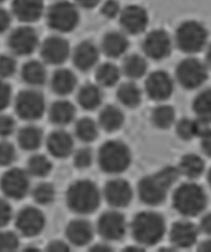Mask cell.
<instances>
[{
    "label": "cell",
    "instance_id": "1",
    "mask_svg": "<svg viewBox=\"0 0 211 252\" xmlns=\"http://www.w3.org/2000/svg\"><path fill=\"white\" fill-rule=\"evenodd\" d=\"M179 170L167 166L155 175L143 178L138 186L139 198L149 205H158L164 201L167 192L178 180Z\"/></svg>",
    "mask_w": 211,
    "mask_h": 252
},
{
    "label": "cell",
    "instance_id": "2",
    "mask_svg": "<svg viewBox=\"0 0 211 252\" xmlns=\"http://www.w3.org/2000/svg\"><path fill=\"white\" fill-rule=\"evenodd\" d=\"M66 200L73 212L79 214H92L100 204V192L93 181L78 180L68 189Z\"/></svg>",
    "mask_w": 211,
    "mask_h": 252
},
{
    "label": "cell",
    "instance_id": "3",
    "mask_svg": "<svg viewBox=\"0 0 211 252\" xmlns=\"http://www.w3.org/2000/svg\"><path fill=\"white\" fill-rule=\"evenodd\" d=\"M132 231L133 237L139 243L154 246L159 242L164 235V219L155 212H142L134 217Z\"/></svg>",
    "mask_w": 211,
    "mask_h": 252
},
{
    "label": "cell",
    "instance_id": "4",
    "mask_svg": "<svg viewBox=\"0 0 211 252\" xmlns=\"http://www.w3.org/2000/svg\"><path fill=\"white\" fill-rule=\"evenodd\" d=\"M46 18L48 26L53 31L59 33L71 32L79 24V7L75 2L59 0L52 3L46 11Z\"/></svg>",
    "mask_w": 211,
    "mask_h": 252
},
{
    "label": "cell",
    "instance_id": "5",
    "mask_svg": "<svg viewBox=\"0 0 211 252\" xmlns=\"http://www.w3.org/2000/svg\"><path fill=\"white\" fill-rule=\"evenodd\" d=\"M207 196L203 188L194 183L179 186L173 194V206L179 214L193 217L206 209Z\"/></svg>",
    "mask_w": 211,
    "mask_h": 252
},
{
    "label": "cell",
    "instance_id": "6",
    "mask_svg": "<svg viewBox=\"0 0 211 252\" xmlns=\"http://www.w3.org/2000/svg\"><path fill=\"white\" fill-rule=\"evenodd\" d=\"M101 169L109 174H118L127 170L132 162L129 147L121 141H110L101 147L98 154Z\"/></svg>",
    "mask_w": 211,
    "mask_h": 252
},
{
    "label": "cell",
    "instance_id": "7",
    "mask_svg": "<svg viewBox=\"0 0 211 252\" xmlns=\"http://www.w3.org/2000/svg\"><path fill=\"white\" fill-rule=\"evenodd\" d=\"M207 41L205 27L196 21H187L181 24L176 32V42L183 52L196 53L203 49Z\"/></svg>",
    "mask_w": 211,
    "mask_h": 252
},
{
    "label": "cell",
    "instance_id": "8",
    "mask_svg": "<svg viewBox=\"0 0 211 252\" xmlns=\"http://www.w3.org/2000/svg\"><path fill=\"white\" fill-rule=\"evenodd\" d=\"M40 45L37 31L27 25L17 28L11 32L8 36V48L13 56H30L38 49Z\"/></svg>",
    "mask_w": 211,
    "mask_h": 252
},
{
    "label": "cell",
    "instance_id": "9",
    "mask_svg": "<svg viewBox=\"0 0 211 252\" xmlns=\"http://www.w3.org/2000/svg\"><path fill=\"white\" fill-rule=\"evenodd\" d=\"M15 109L18 116L26 121L41 119L46 109L44 95L33 89L23 90L16 98Z\"/></svg>",
    "mask_w": 211,
    "mask_h": 252
},
{
    "label": "cell",
    "instance_id": "10",
    "mask_svg": "<svg viewBox=\"0 0 211 252\" xmlns=\"http://www.w3.org/2000/svg\"><path fill=\"white\" fill-rule=\"evenodd\" d=\"M176 75L180 85L187 90H194L203 85L207 79V68L203 62L195 58L181 62Z\"/></svg>",
    "mask_w": 211,
    "mask_h": 252
},
{
    "label": "cell",
    "instance_id": "11",
    "mask_svg": "<svg viewBox=\"0 0 211 252\" xmlns=\"http://www.w3.org/2000/svg\"><path fill=\"white\" fill-rule=\"evenodd\" d=\"M40 52L45 64L60 65L71 56L70 42L63 36L53 35L40 45Z\"/></svg>",
    "mask_w": 211,
    "mask_h": 252
},
{
    "label": "cell",
    "instance_id": "12",
    "mask_svg": "<svg viewBox=\"0 0 211 252\" xmlns=\"http://www.w3.org/2000/svg\"><path fill=\"white\" fill-rule=\"evenodd\" d=\"M30 188V180L27 173L13 168L3 175L1 189L5 195L13 199H22L27 194Z\"/></svg>",
    "mask_w": 211,
    "mask_h": 252
},
{
    "label": "cell",
    "instance_id": "13",
    "mask_svg": "<svg viewBox=\"0 0 211 252\" xmlns=\"http://www.w3.org/2000/svg\"><path fill=\"white\" fill-rule=\"evenodd\" d=\"M46 219L41 210L34 207H26L18 213L16 226L26 237H35L44 229Z\"/></svg>",
    "mask_w": 211,
    "mask_h": 252
},
{
    "label": "cell",
    "instance_id": "14",
    "mask_svg": "<svg viewBox=\"0 0 211 252\" xmlns=\"http://www.w3.org/2000/svg\"><path fill=\"white\" fill-rule=\"evenodd\" d=\"M98 230L103 238L109 241H118L126 234V219L119 212H106L99 218Z\"/></svg>",
    "mask_w": 211,
    "mask_h": 252
},
{
    "label": "cell",
    "instance_id": "15",
    "mask_svg": "<svg viewBox=\"0 0 211 252\" xmlns=\"http://www.w3.org/2000/svg\"><path fill=\"white\" fill-rule=\"evenodd\" d=\"M120 24L125 33L137 35L146 29L149 18L144 8L138 5L127 6L119 16Z\"/></svg>",
    "mask_w": 211,
    "mask_h": 252
},
{
    "label": "cell",
    "instance_id": "16",
    "mask_svg": "<svg viewBox=\"0 0 211 252\" xmlns=\"http://www.w3.org/2000/svg\"><path fill=\"white\" fill-rule=\"evenodd\" d=\"M145 54L151 59H164L170 54L172 42L168 34L162 30H155L147 35L143 42Z\"/></svg>",
    "mask_w": 211,
    "mask_h": 252
},
{
    "label": "cell",
    "instance_id": "17",
    "mask_svg": "<svg viewBox=\"0 0 211 252\" xmlns=\"http://www.w3.org/2000/svg\"><path fill=\"white\" fill-rule=\"evenodd\" d=\"M100 49L94 42L83 41L80 42L72 52V59L78 70L87 72L98 64Z\"/></svg>",
    "mask_w": 211,
    "mask_h": 252
},
{
    "label": "cell",
    "instance_id": "18",
    "mask_svg": "<svg viewBox=\"0 0 211 252\" xmlns=\"http://www.w3.org/2000/svg\"><path fill=\"white\" fill-rule=\"evenodd\" d=\"M46 13L44 0H13L12 14L24 24H32Z\"/></svg>",
    "mask_w": 211,
    "mask_h": 252
},
{
    "label": "cell",
    "instance_id": "19",
    "mask_svg": "<svg viewBox=\"0 0 211 252\" xmlns=\"http://www.w3.org/2000/svg\"><path fill=\"white\" fill-rule=\"evenodd\" d=\"M147 94L154 100H166L173 91V82L164 71H155L147 78L145 83Z\"/></svg>",
    "mask_w": 211,
    "mask_h": 252
},
{
    "label": "cell",
    "instance_id": "20",
    "mask_svg": "<svg viewBox=\"0 0 211 252\" xmlns=\"http://www.w3.org/2000/svg\"><path fill=\"white\" fill-rule=\"evenodd\" d=\"M105 198L115 208H125L132 202V189L129 183L122 179L110 180L106 185Z\"/></svg>",
    "mask_w": 211,
    "mask_h": 252
},
{
    "label": "cell",
    "instance_id": "21",
    "mask_svg": "<svg viewBox=\"0 0 211 252\" xmlns=\"http://www.w3.org/2000/svg\"><path fill=\"white\" fill-rule=\"evenodd\" d=\"M129 48V41L126 34L112 31L105 34L102 39L101 51L110 58H118L123 56Z\"/></svg>",
    "mask_w": 211,
    "mask_h": 252
},
{
    "label": "cell",
    "instance_id": "22",
    "mask_svg": "<svg viewBox=\"0 0 211 252\" xmlns=\"http://www.w3.org/2000/svg\"><path fill=\"white\" fill-rule=\"evenodd\" d=\"M198 230L190 221H180L173 224L171 229V242L180 248H189L196 243Z\"/></svg>",
    "mask_w": 211,
    "mask_h": 252
},
{
    "label": "cell",
    "instance_id": "23",
    "mask_svg": "<svg viewBox=\"0 0 211 252\" xmlns=\"http://www.w3.org/2000/svg\"><path fill=\"white\" fill-rule=\"evenodd\" d=\"M47 147L51 154L57 158L69 157L74 149V140L67 131H54L47 140Z\"/></svg>",
    "mask_w": 211,
    "mask_h": 252
},
{
    "label": "cell",
    "instance_id": "24",
    "mask_svg": "<svg viewBox=\"0 0 211 252\" xmlns=\"http://www.w3.org/2000/svg\"><path fill=\"white\" fill-rule=\"evenodd\" d=\"M66 235L70 242L75 246H85L93 239V226L87 220L76 219L68 225Z\"/></svg>",
    "mask_w": 211,
    "mask_h": 252
},
{
    "label": "cell",
    "instance_id": "25",
    "mask_svg": "<svg viewBox=\"0 0 211 252\" xmlns=\"http://www.w3.org/2000/svg\"><path fill=\"white\" fill-rule=\"evenodd\" d=\"M77 85V76L72 70L60 68L54 71L51 80V86L54 93L67 95L72 93Z\"/></svg>",
    "mask_w": 211,
    "mask_h": 252
},
{
    "label": "cell",
    "instance_id": "26",
    "mask_svg": "<svg viewBox=\"0 0 211 252\" xmlns=\"http://www.w3.org/2000/svg\"><path fill=\"white\" fill-rule=\"evenodd\" d=\"M21 76L27 85L33 87H39L47 82V67L43 62L29 61L22 67Z\"/></svg>",
    "mask_w": 211,
    "mask_h": 252
},
{
    "label": "cell",
    "instance_id": "27",
    "mask_svg": "<svg viewBox=\"0 0 211 252\" xmlns=\"http://www.w3.org/2000/svg\"><path fill=\"white\" fill-rule=\"evenodd\" d=\"M208 123L197 119L191 120L189 119H183L179 121L177 126V133L181 139L188 141L192 139L195 136H202L208 131Z\"/></svg>",
    "mask_w": 211,
    "mask_h": 252
},
{
    "label": "cell",
    "instance_id": "28",
    "mask_svg": "<svg viewBox=\"0 0 211 252\" xmlns=\"http://www.w3.org/2000/svg\"><path fill=\"white\" fill-rule=\"evenodd\" d=\"M103 92L100 87L93 84H87L80 88L78 93V101L86 110H94L103 102Z\"/></svg>",
    "mask_w": 211,
    "mask_h": 252
},
{
    "label": "cell",
    "instance_id": "29",
    "mask_svg": "<svg viewBox=\"0 0 211 252\" xmlns=\"http://www.w3.org/2000/svg\"><path fill=\"white\" fill-rule=\"evenodd\" d=\"M49 116L53 124L59 126L67 125L75 119V106L69 101H56L51 107Z\"/></svg>",
    "mask_w": 211,
    "mask_h": 252
},
{
    "label": "cell",
    "instance_id": "30",
    "mask_svg": "<svg viewBox=\"0 0 211 252\" xmlns=\"http://www.w3.org/2000/svg\"><path fill=\"white\" fill-rule=\"evenodd\" d=\"M125 117L120 108L116 106L107 105L101 111L99 123L105 131L112 132L117 131L123 125Z\"/></svg>",
    "mask_w": 211,
    "mask_h": 252
},
{
    "label": "cell",
    "instance_id": "31",
    "mask_svg": "<svg viewBox=\"0 0 211 252\" xmlns=\"http://www.w3.org/2000/svg\"><path fill=\"white\" fill-rule=\"evenodd\" d=\"M18 143L23 149L35 151L41 147L43 133L38 126H24L18 132Z\"/></svg>",
    "mask_w": 211,
    "mask_h": 252
},
{
    "label": "cell",
    "instance_id": "32",
    "mask_svg": "<svg viewBox=\"0 0 211 252\" xmlns=\"http://www.w3.org/2000/svg\"><path fill=\"white\" fill-rule=\"evenodd\" d=\"M120 77L121 70L111 62L100 64L96 70V80L102 87H112L117 84Z\"/></svg>",
    "mask_w": 211,
    "mask_h": 252
},
{
    "label": "cell",
    "instance_id": "33",
    "mask_svg": "<svg viewBox=\"0 0 211 252\" xmlns=\"http://www.w3.org/2000/svg\"><path fill=\"white\" fill-rule=\"evenodd\" d=\"M117 98L127 108H135L141 102V91L134 83H124L117 90Z\"/></svg>",
    "mask_w": 211,
    "mask_h": 252
},
{
    "label": "cell",
    "instance_id": "34",
    "mask_svg": "<svg viewBox=\"0 0 211 252\" xmlns=\"http://www.w3.org/2000/svg\"><path fill=\"white\" fill-rule=\"evenodd\" d=\"M146 70V61L139 55H130L124 60L122 71L130 79H139L144 76Z\"/></svg>",
    "mask_w": 211,
    "mask_h": 252
},
{
    "label": "cell",
    "instance_id": "35",
    "mask_svg": "<svg viewBox=\"0 0 211 252\" xmlns=\"http://www.w3.org/2000/svg\"><path fill=\"white\" fill-rule=\"evenodd\" d=\"M205 170V162L201 157L196 154H187L181 159L179 171L186 177L194 179L200 177Z\"/></svg>",
    "mask_w": 211,
    "mask_h": 252
},
{
    "label": "cell",
    "instance_id": "36",
    "mask_svg": "<svg viewBox=\"0 0 211 252\" xmlns=\"http://www.w3.org/2000/svg\"><path fill=\"white\" fill-rule=\"evenodd\" d=\"M193 108L198 119L211 123V89L204 90L196 96Z\"/></svg>",
    "mask_w": 211,
    "mask_h": 252
},
{
    "label": "cell",
    "instance_id": "37",
    "mask_svg": "<svg viewBox=\"0 0 211 252\" xmlns=\"http://www.w3.org/2000/svg\"><path fill=\"white\" fill-rule=\"evenodd\" d=\"M75 133L82 142H93L98 136V126L93 119L83 118L78 121L75 126Z\"/></svg>",
    "mask_w": 211,
    "mask_h": 252
},
{
    "label": "cell",
    "instance_id": "38",
    "mask_svg": "<svg viewBox=\"0 0 211 252\" xmlns=\"http://www.w3.org/2000/svg\"><path fill=\"white\" fill-rule=\"evenodd\" d=\"M175 120V111L173 107L162 105L153 111L152 121L158 128H169Z\"/></svg>",
    "mask_w": 211,
    "mask_h": 252
},
{
    "label": "cell",
    "instance_id": "39",
    "mask_svg": "<svg viewBox=\"0 0 211 252\" xmlns=\"http://www.w3.org/2000/svg\"><path fill=\"white\" fill-rule=\"evenodd\" d=\"M27 167L28 172L31 175L36 177H45L52 171V164L43 155H35L29 159Z\"/></svg>",
    "mask_w": 211,
    "mask_h": 252
},
{
    "label": "cell",
    "instance_id": "40",
    "mask_svg": "<svg viewBox=\"0 0 211 252\" xmlns=\"http://www.w3.org/2000/svg\"><path fill=\"white\" fill-rule=\"evenodd\" d=\"M55 189L49 183H41L34 189L33 198L36 203L40 204H49L54 201Z\"/></svg>",
    "mask_w": 211,
    "mask_h": 252
},
{
    "label": "cell",
    "instance_id": "41",
    "mask_svg": "<svg viewBox=\"0 0 211 252\" xmlns=\"http://www.w3.org/2000/svg\"><path fill=\"white\" fill-rule=\"evenodd\" d=\"M18 63L13 54L0 55V79H7L15 74Z\"/></svg>",
    "mask_w": 211,
    "mask_h": 252
},
{
    "label": "cell",
    "instance_id": "42",
    "mask_svg": "<svg viewBox=\"0 0 211 252\" xmlns=\"http://www.w3.org/2000/svg\"><path fill=\"white\" fill-rule=\"evenodd\" d=\"M19 247L18 235L13 232L0 233V252H13Z\"/></svg>",
    "mask_w": 211,
    "mask_h": 252
},
{
    "label": "cell",
    "instance_id": "43",
    "mask_svg": "<svg viewBox=\"0 0 211 252\" xmlns=\"http://www.w3.org/2000/svg\"><path fill=\"white\" fill-rule=\"evenodd\" d=\"M93 159V153L89 147H82L79 150L75 155V165L79 169H85L92 165Z\"/></svg>",
    "mask_w": 211,
    "mask_h": 252
},
{
    "label": "cell",
    "instance_id": "44",
    "mask_svg": "<svg viewBox=\"0 0 211 252\" xmlns=\"http://www.w3.org/2000/svg\"><path fill=\"white\" fill-rule=\"evenodd\" d=\"M17 153L15 147L8 142H0V165H11L15 160Z\"/></svg>",
    "mask_w": 211,
    "mask_h": 252
},
{
    "label": "cell",
    "instance_id": "45",
    "mask_svg": "<svg viewBox=\"0 0 211 252\" xmlns=\"http://www.w3.org/2000/svg\"><path fill=\"white\" fill-rule=\"evenodd\" d=\"M121 6L116 0H106L103 3L101 12L103 17L108 19H113L120 16L121 13Z\"/></svg>",
    "mask_w": 211,
    "mask_h": 252
},
{
    "label": "cell",
    "instance_id": "46",
    "mask_svg": "<svg viewBox=\"0 0 211 252\" xmlns=\"http://www.w3.org/2000/svg\"><path fill=\"white\" fill-rule=\"evenodd\" d=\"M11 98L12 90L10 85L3 79H0V111L4 110L8 107L10 103Z\"/></svg>",
    "mask_w": 211,
    "mask_h": 252
},
{
    "label": "cell",
    "instance_id": "47",
    "mask_svg": "<svg viewBox=\"0 0 211 252\" xmlns=\"http://www.w3.org/2000/svg\"><path fill=\"white\" fill-rule=\"evenodd\" d=\"M15 120L8 115H0V136H8L15 130Z\"/></svg>",
    "mask_w": 211,
    "mask_h": 252
},
{
    "label": "cell",
    "instance_id": "48",
    "mask_svg": "<svg viewBox=\"0 0 211 252\" xmlns=\"http://www.w3.org/2000/svg\"><path fill=\"white\" fill-rule=\"evenodd\" d=\"M13 217V210L10 204L4 200L0 198V227L6 226L10 221Z\"/></svg>",
    "mask_w": 211,
    "mask_h": 252
},
{
    "label": "cell",
    "instance_id": "49",
    "mask_svg": "<svg viewBox=\"0 0 211 252\" xmlns=\"http://www.w3.org/2000/svg\"><path fill=\"white\" fill-rule=\"evenodd\" d=\"M12 24V15L5 8H0V34L8 31Z\"/></svg>",
    "mask_w": 211,
    "mask_h": 252
},
{
    "label": "cell",
    "instance_id": "50",
    "mask_svg": "<svg viewBox=\"0 0 211 252\" xmlns=\"http://www.w3.org/2000/svg\"><path fill=\"white\" fill-rule=\"evenodd\" d=\"M201 138L202 150L208 157H211V129H209L208 131L201 136Z\"/></svg>",
    "mask_w": 211,
    "mask_h": 252
},
{
    "label": "cell",
    "instance_id": "51",
    "mask_svg": "<svg viewBox=\"0 0 211 252\" xmlns=\"http://www.w3.org/2000/svg\"><path fill=\"white\" fill-rule=\"evenodd\" d=\"M47 249L51 252H68L70 251V247L61 241H54L48 245Z\"/></svg>",
    "mask_w": 211,
    "mask_h": 252
},
{
    "label": "cell",
    "instance_id": "52",
    "mask_svg": "<svg viewBox=\"0 0 211 252\" xmlns=\"http://www.w3.org/2000/svg\"><path fill=\"white\" fill-rule=\"evenodd\" d=\"M75 3L79 8L91 9L98 6L101 3V0H75Z\"/></svg>",
    "mask_w": 211,
    "mask_h": 252
},
{
    "label": "cell",
    "instance_id": "53",
    "mask_svg": "<svg viewBox=\"0 0 211 252\" xmlns=\"http://www.w3.org/2000/svg\"><path fill=\"white\" fill-rule=\"evenodd\" d=\"M201 228L206 234L211 236V213L206 214L201 219Z\"/></svg>",
    "mask_w": 211,
    "mask_h": 252
},
{
    "label": "cell",
    "instance_id": "54",
    "mask_svg": "<svg viewBox=\"0 0 211 252\" xmlns=\"http://www.w3.org/2000/svg\"><path fill=\"white\" fill-rule=\"evenodd\" d=\"M200 252H211V239L202 242L198 248Z\"/></svg>",
    "mask_w": 211,
    "mask_h": 252
},
{
    "label": "cell",
    "instance_id": "55",
    "mask_svg": "<svg viewBox=\"0 0 211 252\" xmlns=\"http://www.w3.org/2000/svg\"><path fill=\"white\" fill-rule=\"evenodd\" d=\"M92 251H95V252H108V251H111V247L106 246V245L98 244L92 248Z\"/></svg>",
    "mask_w": 211,
    "mask_h": 252
},
{
    "label": "cell",
    "instance_id": "56",
    "mask_svg": "<svg viewBox=\"0 0 211 252\" xmlns=\"http://www.w3.org/2000/svg\"><path fill=\"white\" fill-rule=\"evenodd\" d=\"M207 64L211 68V46L209 47L208 52H207Z\"/></svg>",
    "mask_w": 211,
    "mask_h": 252
},
{
    "label": "cell",
    "instance_id": "57",
    "mask_svg": "<svg viewBox=\"0 0 211 252\" xmlns=\"http://www.w3.org/2000/svg\"><path fill=\"white\" fill-rule=\"evenodd\" d=\"M208 180H209V183H210V186H211V170H210V172H209Z\"/></svg>",
    "mask_w": 211,
    "mask_h": 252
},
{
    "label": "cell",
    "instance_id": "58",
    "mask_svg": "<svg viewBox=\"0 0 211 252\" xmlns=\"http://www.w3.org/2000/svg\"><path fill=\"white\" fill-rule=\"evenodd\" d=\"M5 2V0H0V4H2V3H4Z\"/></svg>",
    "mask_w": 211,
    "mask_h": 252
}]
</instances>
